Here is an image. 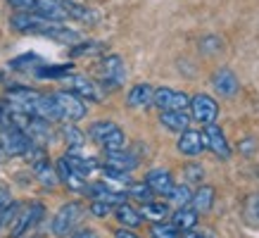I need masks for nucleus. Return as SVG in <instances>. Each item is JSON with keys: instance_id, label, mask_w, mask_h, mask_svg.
Here are the masks:
<instances>
[{"instance_id": "17", "label": "nucleus", "mask_w": 259, "mask_h": 238, "mask_svg": "<svg viewBox=\"0 0 259 238\" xmlns=\"http://www.w3.org/2000/svg\"><path fill=\"white\" fill-rule=\"evenodd\" d=\"M64 160H67V165L71 167V172L79 174L81 179H88V176L98 169V162H95L93 157H83L81 152H67Z\"/></svg>"}, {"instance_id": "13", "label": "nucleus", "mask_w": 259, "mask_h": 238, "mask_svg": "<svg viewBox=\"0 0 259 238\" xmlns=\"http://www.w3.org/2000/svg\"><path fill=\"white\" fill-rule=\"evenodd\" d=\"M86 193L93 200H102V203H107V205H119V203H126V193H124V190L112 188V186H107L105 181L86 186Z\"/></svg>"}, {"instance_id": "35", "label": "nucleus", "mask_w": 259, "mask_h": 238, "mask_svg": "<svg viewBox=\"0 0 259 238\" xmlns=\"http://www.w3.org/2000/svg\"><path fill=\"white\" fill-rule=\"evenodd\" d=\"M69 238H100V236L93 229H79V231H74V233H69Z\"/></svg>"}, {"instance_id": "34", "label": "nucleus", "mask_w": 259, "mask_h": 238, "mask_svg": "<svg viewBox=\"0 0 259 238\" xmlns=\"http://www.w3.org/2000/svg\"><path fill=\"white\" fill-rule=\"evenodd\" d=\"M91 212H93L95 217H107V214L112 212V205L102 203V200H93V205H91Z\"/></svg>"}, {"instance_id": "23", "label": "nucleus", "mask_w": 259, "mask_h": 238, "mask_svg": "<svg viewBox=\"0 0 259 238\" xmlns=\"http://www.w3.org/2000/svg\"><path fill=\"white\" fill-rule=\"evenodd\" d=\"M171 224L179 229V233H183V231H193L195 229V224H197V212L193 210V207H179L176 210V214H174V219Z\"/></svg>"}, {"instance_id": "9", "label": "nucleus", "mask_w": 259, "mask_h": 238, "mask_svg": "<svg viewBox=\"0 0 259 238\" xmlns=\"http://www.w3.org/2000/svg\"><path fill=\"white\" fill-rule=\"evenodd\" d=\"M179 152L181 155H188V157H197L207 150V143H204V134L202 131H195V129H186L181 131L179 138Z\"/></svg>"}, {"instance_id": "1", "label": "nucleus", "mask_w": 259, "mask_h": 238, "mask_svg": "<svg viewBox=\"0 0 259 238\" xmlns=\"http://www.w3.org/2000/svg\"><path fill=\"white\" fill-rule=\"evenodd\" d=\"M46 207L40 203H10L8 207H3V224H10L8 236L10 238H22L26 231L36 226L43 219Z\"/></svg>"}, {"instance_id": "14", "label": "nucleus", "mask_w": 259, "mask_h": 238, "mask_svg": "<svg viewBox=\"0 0 259 238\" xmlns=\"http://www.w3.org/2000/svg\"><path fill=\"white\" fill-rule=\"evenodd\" d=\"M152 95H155V88L150 84H136L128 93H126V105L131 110H145L152 105Z\"/></svg>"}, {"instance_id": "11", "label": "nucleus", "mask_w": 259, "mask_h": 238, "mask_svg": "<svg viewBox=\"0 0 259 238\" xmlns=\"http://www.w3.org/2000/svg\"><path fill=\"white\" fill-rule=\"evenodd\" d=\"M105 167L107 169H117V172H131L138 167V157L126 148H114V150H105Z\"/></svg>"}, {"instance_id": "7", "label": "nucleus", "mask_w": 259, "mask_h": 238, "mask_svg": "<svg viewBox=\"0 0 259 238\" xmlns=\"http://www.w3.org/2000/svg\"><path fill=\"white\" fill-rule=\"evenodd\" d=\"M64 84L69 86V91H74V93L79 95V98H83V100H91V103H100L102 100V91L100 84H95L93 79H88V76H83V74H76V71H71L69 76H64Z\"/></svg>"}, {"instance_id": "25", "label": "nucleus", "mask_w": 259, "mask_h": 238, "mask_svg": "<svg viewBox=\"0 0 259 238\" xmlns=\"http://www.w3.org/2000/svg\"><path fill=\"white\" fill-rule=\"evenodd\" d=\"M62 136H64V141H67L69 152H79L81 150V145H83V134L74 127V122L64 124V127H62Z\"/></svg>"}, {"instance_id": "28", "label": "nucleus", "mask_w": 259, "mask_h": 238, "mask_svg": "<svg viewBox=\"0 0 259 238\" xmlns=\"http://www.w3.org/2000/svg\"><path fill=\"white\" fill-rule=\"evenodd\" d=\"M128 195L136 200H141V203H148V200L155 198V193H152V188H150L148 183L143 181V183H128Z\"/></svg>"}, {"instance_id": "4", "label": "nucleus", "mask_w": 259, "mask_h": 238, "mask_svg": "<svg viewBox=\"0 0 259 238\" xmlns=\"http://www.w3.org/2000/svg\"><path fill=\"white\" fill-rule=\"evenodd\" d=\"M81 217H83V207L81 203H67L57 210V214L53 217V224L50 229L57 238H67L69 233L76 231V226L81 224Z\"/></svg>"}, {"instance_id": "30", "label": "nucleus", "mask_w": 259, "mask_h": 238, "mask_svg": "<svg viewBox=\"0 0 259 238\" xmlns=\"http://www.w3.org/2000/svg\"><path fill=\"white\" fill-rule=\"evenodd\" d=\"M98 50H102L100 43H93V41H79V43H74V48H71V57H81V55H95Z\"/></svg>"}, {"instance_id": "37", "label": "nucleus", "mask_w": 259, "mask_h": 238, "mask_svg": "<svg viewBox=\"0 0 259 238\" xmlns=\"http://www.w3.org/2000/svg\"><path fill=\"white\" fill-rule=\"evenodd\" d=\"M252 145H257V143H254V141H243V143H240V152L252 155V152H254V148H252Z\"/></svg>"}, {"instance_id": "29", "label": "nucleus", "mask_w": 259, "mask_h": 238, "mask_svg": "<svg viewBox=\"0 0 259 238\" xmlns=\"http://www.w3.org/2000/svg\"><path fill=\"white\" fill-rule=\"evenodd\" d=\"M38 64H40V57L36 55V53H26V55L12 60V62H10V67H12V69H22V71H26V69L33 71Z\"/></svg>"}, {"instance_id": "24", "label": "nucleus", "mask_w": 259, "mask_h": 238, "mask_svg": "<svg viewBox=\"0 0 259 238\" xmlns=\"http://www.w3.org/2000/svg\"><path fill=\"white\" fill-rule=\"evenodd\" d=\"M141 217L143 219H148V222H162L166 214H169V205L164 203H155V200H148V203H143L141 205Z\"/></svg>"}, {"instance_id": "5", "label": "nucleus", "mask_w": 259, "mask_h": 238, "mask_svg": "<svg viewBox=\"0 0 259 238\" xmlns=\"http://www.w3.org/2000/svg\"><path fill=\"white\" fill-rule=\"evenodd\" d=\"M53 98H55V103L60 105V110H62L64 122H81V119L88 114L86 100L79 98L74 91H55Z\"/></svg>"}, {"instance_id": "21", "label": "nucleus", "mask_w": 259, "mask_h": 238, "mask_svg": "<svg viewBox=\"0 0 259 238\" xmlns=\"http://www.w3.org/2000/svg\"><path fill=\"white\" fill-rule=\"evenodd\" d=\"M188 205L193 207L197 214L209 212V210H212V205H214V188H212V186H200V188L190 195Z\"/></svg>"}, {"instance_id": "31", "label": "nucleus", "mask_w": 259, "mask_h": 238, "mask_svg": "<svg viewBox=\"0 0 259 238\" xmlns=\"http://www.w3.org/2000/svg\"><path fill=\"white\" fill-rule=\"evenodd\" d=\"M245 217L252 226H259V195H250L245 205Z\"/></svg>"}, {"instance_id": "3", "label": "nucleus", "mask_w": 259, "mask_h": 238, "mask_svg": "<svg viewBox=\"0 0 259 238\" xmlns=\"http://www.w3.org/2000/svg\"><path fill=\"white\" fill-rule=\"evenodd\" d=\"M88 136H91V141L98 143L105 150H114V148H124L126 145V136L121 131V127L114 124V122H107V119L93 122L88 127Z\"/></svg>"}, {"instance_id": "26", "label": "nucleus", "mask_w": 259, "mask_h": 238, "mask_svg": "<svg viewBox=\"0 0 259 238\" xmlns=\"http://www.w3.org/2000/svg\"><path fill=\"white\" fill-rule=\"evenodd\" d=\"M150 238H179V229L174 224L162 222H152V229H150Z\"/></svg>"}, {"instance_id": "22", "label": "nucleus", "mask_w": 259, "mask_h": 238, "mask_svg": "<svg viewBox=\"0 0 259 238\" xmlns=\"http://www.w3.org/2000/svg\"><path fill=\"white\" fill-rule=\"evenodd\" d=\"M114 214H117L119 224H124L126 229H138L145 219L141 217V212L136 210L134 205H126V203H119L117 210H114Z\"/></svg>"}, {"instance_id": "20", "label": "nucleus", "mask_w": 259, "mask_h": 238, "mask_svg": "<svg viewBox=\"0 0 259 238\" xmlns=\"http://www.w3.org/2000/svg\"><path fill=\"white\" fill-rule=\"evenodd\" d=\"M71 71H74V64H48V67H36L33 69V76L40 81H55L60 79L62 81L64 76H69Z\"/></svg>"}, {"instance_id": "39", "label": "nucleus", "mask_w": 259, "mask_h": 238, "mask_svg": "<svg viewBox=\"0 0 259 238\" xmlns=\"http://www.w3.org/2000/svg\"><path fill=\"white\" fill-rule=\"evenodd\" d=\"M181 238H204V236H200V233L193 229V231H183V236H181Z\"/></svg>"}, {"instance_id": "16", "label": "nucleus", "mask_w": 259, "mask_h": 238, "mask_svg": "<svg viewBox=\"0 0 259 238\" xmlns=\"http://www.w3.org/2000/svg\"><path fill=\"white\" fill-rule=\"evenodd\" d=\"M159 122H162V127L164 129L181 134V131H186V129H188L190 114L186 110H164L162 114H159Z\"/></svg>"}, {"instance_id": "32", "label": "nucleus", "mask_w": 259, "mask_h": 238, "mask_svg": "<svg viewBox=\"0 0 259 238\" xmlns=\"http://www.w3.org/2000/svg\"><path fill=\"white\" fill-rule=\"evenodd\" d=\"M8 5L15 12H31L33 15V10H36V0H8Z\"/></svg>"}, {"instance_id": "33", "label": "nucleus", "mask_w": 259, "mask_h": 238, "mask_svg": "<svg viewBox=\"0 0 259 238\" xmlns=\"http://www.w3.org/2000/svg\"><path fill=\"white\" fill-rule=\"evenodd\" d=\"M202 176H204V172L200 169V165H188L186 167V179H188L190 183H200L202 181Z\"/></svg>"}, {"instance_id": "27", "label": "nucleus", "mask_w": 259, "mask_h": 238, "mask_svg": "<svg viewBox=\"0 0 259 238\" xmlns=\"http://www.w3.org/2000/svg\"><path fill=\"white\" fill-rule=\"evenodd\" d=\"M190 195H193V193H190L188 186H174V190L169 193V205H174L176 210H179V207H186L190 203Z\"/></svg>"}, {"instance_id": "10", "label": "nucleus", "mask_w": 259, "mask_h": 238, "mask_svg": "<svg viewBox=\"0 0 259 238\" xmlns=\"http://www.w3.org/2000/svg\"><path fill=\"white\" fill-rule=\"evenodd\" d=\"M204 143H207V148L217 155V157L221 160H226L231 157V148H228V141H226V136H224V131H221L217 124H204Z\"/></svg>"}, {"instance_id": "12", "label": "nucleus", "mask_w": 259, "mask_h": 238, "mask_svg": "<svg viewBox=\"0 0 259 238\" xmlns=\"http://www.w3.org/2000/svg\"><path fill=\"white\" fill-rule=\"evenodd\" d=\"M145 183L152 188L155 195H162V198H169V193L176 186L171 172H166V169H150L148 176H145Z\"/></svg>"}, {"instance_id": "2", "label": "nucleus", "mask_w": 259, "mask_h": 238, "mask_svg": "<svg viewBox=\"0 0 259 238\" xmlns=\"http://www.w3.org/2000/svg\"><path fill=\"white\" fill-rule=\"evenodd\" d=\"M95 74H98V84H100L102 91H114V88H121L126 81V67L124 60L119 55H105L95 67Z\"/></svg>"}, {"instance_id": "15", "label": "nucleus", "mask_w": 259, "mask_h": 238, "mask_svg": "<svg viewBox=\"0 0 259 238\" xmlns=\"http://www.w3.org/2000/svg\"><path fill=\"white\" fill-rule=\"evenodd\" d=\"M55 174H57V181H62V183H67L71 190H81V193H86V179H81L79 174H74L71 172V167L67 165V160L64 157H60L55 162Z\"/></svg>"}, {"instance_id": "40", "label": "nucleus", "mask_w": 259, "mask_h": 238, "mask_svg": "<svg viewBox=\"0 0 259 238\" xmlns=\"http://www.w3.org/2000/svg\"><path fill=\"white\" fill-rule=\"evenodd\" d=\"M8 160H10V155H8V152H5V148L0 145V162H8Z\"/></svg>"}, {"instance_id": "8", "label": "nucleus", "mask_w": 259, "mask_h": 238, "mask_svg": "<svg viewBox=\"0 0 259 238\" xmlns=\"http://www.w3.org/2000/svg\"><path fill=\"white\" fill-rule=\"evenodd\" d=\"M190 98L183 91H176V88H155V95H152V105L157 110H188Z\"/></svg>"}, {"instance_id": "18", "label": "nucleus", "mask_w": 259, "mask_h": 238, "mask_svg": "<svg viewBox=\"0 0 259 238\" xmlns=\"http://www.w3.org/2000/svg\"><path fill=\"white\" fill-rule=\"evenodd\" d=\"M31 169H33V174L38 176V181L43 183V186H48V188H53V186H57L55 167L50 165V160H48V155H43V157H38V160H33V162H31Z\"/></svg>"}, {"instance_id": "36", "label": "nucleus", "mask_w": 259, "mask_h": 238, "mask_svg": "<svg viewBox=\"0 0 259 238\" xmlns=\"http://www.w3.org/2000/svg\"><path fill=\"white\" fill-rule=\"evenodd\" d=\"M10 203H12V195H10V190L5 188V186H0V210H3V207H8Z\"/></svg>"}, {"instance_id": "41", "label": "nucleus", "mask_w": 259, "mask_h": 238, "mask_svg": "<svg viewBox=\"0 0 259 238\" xmlns=\"http://www.w3.org/2000/svg\"><path fill=\"white\" fill-rule=\"evenodd\" d=\"M0 226H3V210H0Z\"/></svg>"}, {"instance_id": "6", "label": "nucleus", "mask_w": 259, "mask_h": 238, "mask_svg": "<svg viewBox=\"0 0 259 238\" xmlns=\"http://www.w3.org/2000/svg\"><path fill=\"white\" fill-rule=\"evenodd\" d=\"M188 110H190V117L195 119L197 124H212V122H217V117H219V105L207 93L193 95L188 103Z\"/></svg>"}, {"instance_id": "38", "label": "nucleus", "mask_w": 259, "mask_h": 238, "mask_svg": "<svg viewBox=\"0 0 259 238\" xmlns=\"http://www.w3.org/2000/svg\"><path fill=\"white\" fill-rule=\"evenodd\" d=\"M114 238H141V236H136L134 231H128V229H119L117 233H114Z\"/></svg>"}, {"instance_id": "19", "label": "nucleus", "mask_w": 259, "mask_h": 238, "mask_svg": "<svg viewBox=\"0 0 259 238\" xmlns=\"http://www.w3.org/2000/svg\"><path fill=\"white\" fill-rule=\"evenodd\" d=\"M214 88L219 91L224 98H233L238 93V79L231 69H219L214 74Z\"/></svg>"}]
</instances>
